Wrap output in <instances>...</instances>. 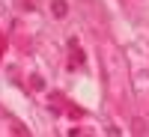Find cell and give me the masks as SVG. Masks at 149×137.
<instances>
[{"label":"cell","instance_id":"1","mask_svg":"<svg viewBox=\"0 0 149 137\" xmlns=\"http://www.w3.org/2000/svg\"><path fill=\"white\" fill-rule=\"evenodd\" d=\"M81 63H84V51H81V45L72 39L69 42V69H78Z\"/></svg>","mask_w":149,"mask_h":137},{"label":"cell","instance_id":"2","mask_svg":"<svg viewBox=\"0 0 149 137\" xmlns=\"http://www.w3.org/2000/svg\"><path fill=\"white\" fill-rule=\"evenodd\" d=\"M51 15L54 18H66L69 15V3L66 0H51Z\"/></svg>","mask_w":149,"mask_h":137},{"label":"cell","instance_id":"3","mask_svg":"<svg viewBox=\"0 0 149 137\" xmlns=\"http://www.w3.org/2000/svg\"><path fill=\"white\" fill-rule=\"evenodd\" d=\"M30 83H33V90H42V86H45V81L39 78V74H33V78H30Z\"/></svg>","mask_w":149,"mask_h":137}]
</instances>
